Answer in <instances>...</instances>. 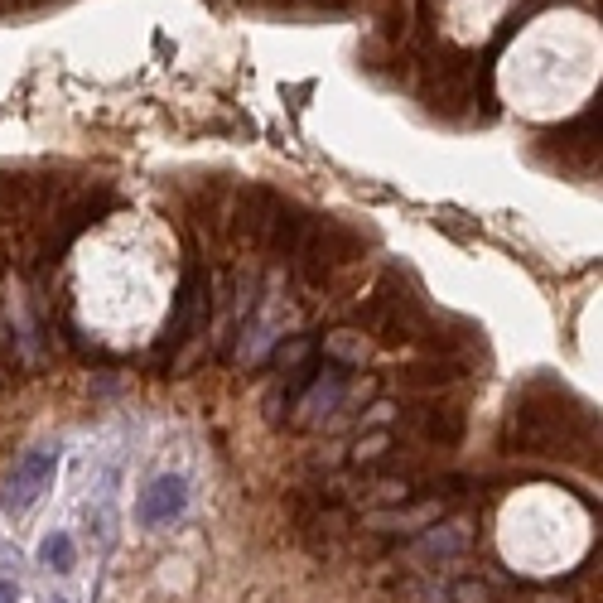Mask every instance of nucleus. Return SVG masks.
Masks as SVG:
<instances>
[{
	"label": "nucleus",
	"mask_w": 603,
	"mask_h": 603,
	"mask_svg": "<svg viewBox=\"0 0 603 603\" xmlns=\"http://www.w3.org/2000/svg\"><path fill=\"white\" fill-rule=\"evenodd\" d=\"M391 444H396L391 430H367V435H357L348 459H353V464H386V459H391Z\"/></svg>",
	"instance_id": "obj_7"
},
{
	"label": "nucleus",
	"mask_w": 603,
	"mask_h": 603,
	"mask_svg": "<svg viewBox=\"0 0 603 603\" xmlns=\"http://www.w3.org/2000/svg\"><path fill=\"white\" fill-rule=\"evenodd\" d=\"M309 357H314V338L300 333V338H290V343L275 348V367H280V372H295V367H304Z\"/></svg>",
	"instance_id": "obj_9"
},
{
	"label": "nucleus",
	"mask_w": 603,
	"mask_h": 603,
	"mask_svg": "<svg viewBox=\"0 0 603 603\" xmlns=\"http://www.w3.org/2000/svg\"><path fill=\"white\" fill-rule=\"evenodd\" d=\"M198 304H203V266H189L184 285H179V295H174V314H169V324H165L160 353H174V348L193 333V324H198Z\"/></svg>",
	"instance_id": "obj_2"
},
{
	"label": "nucleus",
	"mask_w": 603,
	"mask_h": 603,
	"mask_svg": "<svg viewBox=\"0 0 603 603\" xmlns=\"http://www.w3.org/2000/svg\"><path fill=\"white\" fill-rule=\"evenodd\" d=\"M449 599L454 603H493V589H488L478 575H468V579H454V584H449Z\"/></svg>",
	"instance_id": "obj_10"
},
{
	"label": "nucleus",
	"mask_w": 603,
	"mask_h": 603,
	"mask_svg": "<svg viewBox=\"0 0 603 603\" xmlns=\"http://www.w3.org/2000/svg\"><path fill=\"white\" fill-rule=\"evenodd\" d=\"M324 353L333 357V367H362L367 348H362V343H357L348 329H338V333H329V338H324Z\"/></svg>",
	"instance_id": "obj_8"
},
{
	"label": "nucleus",
	"mask_w": 603,
	"mask_h": 603,
	"mask_svg": "<svg viewBox=\"0 0 603 603\" xmlns=\"http://www.w3.org/2000/svg\"><path fill=\"white\" fill-rule=\"evenodd\" d=\"M420 550L425 555H439V560H454V555H464L468 550V526L464 521H449V526H430V536L420 541Z\"/></svg>",
	"instance_id": "obj_6"
},
{
	"label": "nucleus",
	"mask_w": 603,
	"mask_h": 603,
	"mask_svg": "<svg viewBox=\"0 0 603 603\" xmlns=\"http://www.w3.org/2000/svg\"><path fill=\"white\" fill-rule=\"evenodd\" d=\"M406 430L420 435L425 444H435V449H454L464 439V411L449 406V401H425V406L406 411Z\"/></svg>",
	"instance_id": "obj_1"
},
{
	"label": "nucleus",
	"mask_w": 603,
	"mask_h": 603,
	"mask_svg": "<svg viewBox=\"0 0 603 603\" xmlns=\"http://www.w3.org/2000/svg\"><path fill=\"white\" fill-rule=\"evenodd\" d=\"M444 517V502H420V507H382L372 512L377 531H420V526H435Z\"/></svg>",
	"instance_id": "obj_3"
},
{
	"label": "nucleus",
	"mask_w": 603,
	"mask_h": 603,
	"mask_svg": "<svg viewBox=\"0 0 603 603\" xmlns=\"http://www.w3.org/2000/svg\"><path fill=\"white\" fill-rule=\"evenodd\" d=\"M391 411H396V406H391V401H377V406H372V411L362 415V425H367V430H382L386 420H391Z\"/></svg>",
	"instance_id": "obj_11"
},
{
	"label": "nucleus",
	"mask_w": 603,
	"mask_h": 603,
	"mask_svg": "<svg viewBox=\"0 0 603 603\" xmlns=\"http://www.w3.org/2000/svg\"><path fill=\"white\" fill-rule=\"evenodd\" d=\"M49 459H58V449L54 454H39V459H25V464H20V478H10V507H15V512H25L29 502L39 497V483H44V473H49Z\"/></svg>",
	"instance_id": "obj_5"
},
{
	"label": "nucleus",
	"mask_w": 603,
	"mask_h": 603,
	"mask_svg": "<svg viewBox=\"0 0 603 603\" xmlns=\"http://www.w3.org/2000/svg\"><path fill=\"white\" fill-rule=\"evenodd\" d=\"M15 599H20V589L10 579H0V603H15Z\"/></svg>",
	"instance_id": "obj_12"
},
{
	"label": "nucleus",
	"mask_w": 603,
	"mask_h": 603,
	"mask_svg": "<svg viewBox=\"0 0 603 603\" xmlns=\"http://www.w3.org/2000/svg\"><path fill=\"white\" fill-rule=\"evenodd\" d=\"M464 377L468 372L459 362H420L411 372H401V386L406 391H439V386H454V382H464Z\"/></svg>",
	"instance_id": "obj_4"
}]
</instances>
